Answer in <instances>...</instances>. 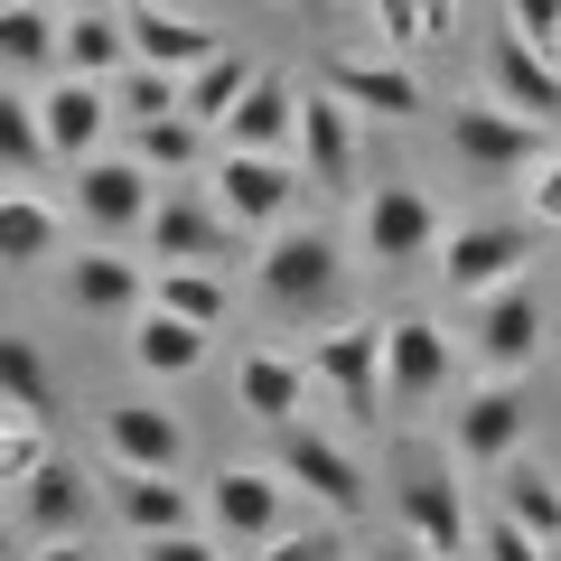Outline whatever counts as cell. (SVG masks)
<instances>
[{"label":"cell","instance_id":"obj_47","mask_svg":"<svg viewBox=\"0 0 561 561\" xmlns=\"http://www.w3.org/2000/svg\"><path fill=\"white\" fill-rule=\"evenodd\" d=\"M76 10H122V0H76Z\"/></svg>","mask_w":561,"mask_h":561},{"label":"cell","instance_id":"obj_31","mask_svg":"<svg viewBox=\"0 0 561 561\" xmlns=\"http://www.w3.org/2000/svg\"><path fill=\"white\" fill-rule=\"evenodd\" d=\"M150 300L197 328H225V272L216 262H150Z\"/></svg>","mask_w":561,"mask_h":561},{"label":"cell","instance_id":"obj_12","mask_svg":"<svg viewBox=\"0 0 561 561\" xmlns=\"http://www.w3.org/2000/svg\"><path fill=\"white\" fill-rule=\"evenodd\" d=\"M290 496H300V486L280 478V468H225V478L206 486V524H216L234 552H253V542H272L280 524H290Z\"/></svg>","mask_w":561,"mask_h":561},{"label":"cell","instance_id":"obj_46","mask_svg":"<svg viewBox=\"0 0 561 561\" xmlns=\"http://www.w3.org/2000/svg\"><path fill=\"white\" fill-rule=\"evenodd\" d=\"M393 561H449V552H431V542H402V552Z\"/></svg>","mask_w":561,"mask_h":561},{"label":"cell","instance_id":"obj_45","mask_svg":"<svg viewBox=\"0 0 561 561\" xmlns=\"http://www.w3.org/2000/svg\"><path fill=\"white\" fill-rule=\"evenodd\" d=\"M38 561H94V552H84V534H47V542H38Z\"/></svg>","mask_w":561,"mask_h":561},{"label":"cell","instance_id":"obj_21","mask_svg":"<svg viewBox=\"0 0 561 561\" xmlns=\"http://www.w3.org/2000/svg\"><path fill=\"white\" fill-rule=\"evenodd\" d=\"M103 505L122 515V534H131V542L197 524V505H187V486H169V468H113V478H103Z\"/></svg>","mask_w":561,"mask_h":561},{"label":"cell","instance_id":"obj_48","mask_svg":"<svg viewBox=\"0 0 561 561\" xmlns=\"http://www.w3.org/2000/svg\"><path fill=\"white\" fill-rule=\"evenodd\" d=\"M552 561H561V542H552Z\"/></svg>","mask_w":561,"mask_h":561},{"label":"cell","instance_id":"obj_15","mask_svg":"<svg viewBox=\"0 0 561 561\" xmlns=\"http://www.w3.org/2000/svg\"><path fill=\"white\" fill-rule=\"evenodd\" d=\"M486 94L496 103H515V113H534V122H561V66H552V47H534L515 20L486 38Z\"/></svg>","mask_w":561,"mask_h":561},{"label":"cell","instance_id":"obj_30","mask_svg":"<svg viewBox=\"0 0 561 561\" xmlns=\"http://www.w3.org/2000/svg\"><path fill=\"white\" fill-rule=\"evenodd\" d=\"M496 496H505V515H515L524 534L561 542V478H552V468H534V459H524V449H515V459L496 468Z\"/></svg>","mask_w":561,"mask_h":561},{"label":"cell","instance_id":"obj_8","mask_svg":"<svg viewBox=\"0 0 561 561\" xmlns=\"http://www.w3.org/2000/svg\"><path fill=\"white\" fill-rule=\"evenodd\" d=\"M272 468L290 486H300L319 515H365V468H356V449L346 440H328V431H309V421H280V449H272Z\"/></svg>","mask_w":561,"mask_h":561},{"label":"cell","instance_id":"obj_23","mask_svg":"<svg viewBox=\"0 0 561 561\" xmlns=\"http://www.w3.org/2000/svg\"><path fill=\"white\" fill-rule=\"evenodd\" d=\"M122 66H131V20H122V10H66L57 20V76L113 84Z\"/></svg>","mask_w":561,"mask_h":561},{"label":"cell","instance_id":"obj_44","mask_svg":"<svg viewBox=\"0 0 561 561\" xmlns=\"http://www.w3.org/2000/svg\"><path fill=\"white\" fill-rule=\"evenodd\" d=\"M421 28H431V38H449V28H459V0H421Z\"/></svg>","mask_w":561,"mask_h":561},{"label":"cell","instance_id":"obj_18","mask_svg":"<svg viewBox=\"0 0 561 561\" xmlns=\"http://www.w3.org/2000/svg\"><path fill=\"white\" fill-rule=\"evenodd\" d=\"M122 20H131V57L169 66V76H187V66H206V57L225 47L216 28H206L197 10H187V0H131Z\"/></svg>","mask_w":561,"mask_h":561},{"label":"cell","instance_id":"obj_28","mask_svg":"<svg viewBox=\"0 0 561 561\" xmlns=\"http://www.w3.org/2000/svg\"><path fill=\"white\" fill-rule=\"evenodd\" d=\"M57 243H66L57 206L28 187H0V272H38V262H57Z\"/></svg>","mask_w":561,"mask_h":561},{"label":"cell","instance_id":"obj_9","mask_svg":"<svg viewBox=\"0 0 561 561\" xmlns=\"http://www.w3.org/2000/svg\"><path fill=\"white\" fill-rule=\"evenodd\" d=\"M524 421H534L524 383L515 375H486V383H468V393L449 402V449H459L468 468H505L524 449Z\"/></svg>","mask_w":561,"mask_h":561},{"label":"cell","instance_id":"obj_22","mask_svg":"<svg viewBox=\"0 0 561 561\" xmlns=\"http://www.w3.org/2000/svg\"><path fill=\"white\" fill-rule=\"evenodd\" d=\"M206 337L216 328H197V319H179V309H160V300H140V319H131V365L150 383H187L206 365Z\"/></svg>","mask_w":561,"mask_h":561},{"label":"cell","instance_id":"obj_36","mask_svg":"<svg viewBox=\"0 0 561 561\" xmlns=\"http://www.w3.org/2000/svg\"><path fill=\"white\" fill-rule=\"evenodd\" d=\"M179 94H187V76H169V66H150V57H131V66H122V113H131V122L179 113Z\"/></svg>","mask_w":561,"mask_h":561},{"label":"cell","instance_id":"obj_29","mask_svg":"<svg viewBox=\"0 0 561 561\" xmlns=\"http://www.w3.org/2000/svg\"><path fill=\"white\" fill-rule=\"evenodd\" d=\"M253 76H262L253 57H234V47H216L206 66H187V94H179V113H197L206 131H225V113H234V103L253 94Z\"/></svg>","mask_w":561,"mask_h":561},{"label":"cell","instance_id":"obj_33","mask_svg":"<svg viewBox=\"0 0 561 561\" xmlns=\"http://www.w3.org/2000/svg\"><path fill=\"white\" fill-rule=\"evenodd\" d=\"M57 66V20L38 0H0V76H38Z\"/></svg>","mask_w":561,"mask_h":561},{"label":"cell","instance_id":"obj_2","mask_svg":"<svg viewBox=\"0 0 561 561\" xmlns=\"http://www.w3.org/2000/svg\"><path fill=\"white\" fill-rule=\"evenodd\" d=\"M449 150H459L478 179H524V169L552 150V122L515 113V103L478 94V103H449Z\"/></svg>","mask_w":561,"mask_h":561},{"label":"cell","instance_id":"obj_11","mask_svg":"<svg viewBox=\"0 0 561 561\" xmlns=\"http://www.w3.org/2000/svg\"><path fill=\"white\" fill-rule=\"evenodd\" d=\"M402 542H431V552H449V561H468L478 552V515H468V486L449 478V468H402Z\"/></svg>","mask_w":561,"mask_h":561},{"label":"cell","instance_id":"obj_24","mask_svg":"<svg viewBox=\"0 0 561 561\" xmlns=\"http://www.w3.org/2000/svg\"><path fill=\"white\" fill-rule=\"evenodd\" d=\"M234 393H243V412H253V421H272V431H280V421H300V402L319 393V383H309V365H300V356L253 346V356L234 365Z\"/></svg>","mask_w":561,"mask_h":561},{"label":"cell","instance_id":"obj_14","mask_svg":"<svg viewBox=\"0 0 561 561\" xmlns=\"http://www.w3.org/2000/svg\"><path fill=\"white\" fill-rule=\"evenodd\" d=\"M290 160H300V179L319 187V197H337V187H356V103L346 94H300V131H290Z\"/></svg>","mask_w":561,"mask_h":561},{"label":"cell","instance_id":"obj_1","mask_svg":"<svg viewBox=\"0 0 561 561\" xmlns=\"http://www.w3.org/2000/svg\"><path fill=\"white\" fill-rule=\"evenodd\" d=\"M253 280H262V300H272L280 319H319V309H337V290H346V253H337V234H319V225H272Z\"/></svg>","mask_w":561,"mask_h":561},{"label":"cell","instance_id":"obj_10","mask_svg":"<svg viewBox=\"0 0 561 561\" xmlns=\"http://www.w3.org/2000/svg\"><path fill=\"white\" fill-rule=\"evenodd\" d=\"M150 197H160V179H150L131 150H94V160H76V216L94 225L103 243L140 234V225H150Z\"/></svg>","mask_w":561,"mask_h":561},{"label":"cell","instance_id":"obj_38","mask_svg":"<svg viewBox=\"0 0 561 561\" xmlns=\"http://www.w3.org/2000/svg\"><path fill=\"white\" fill-rule=\"evenodd\" d=\"M468 561H552V542H542V534H524V524L496 505V515L478 524V552H468Z\"/></svg>","mask_w":561,"mask_h":561},{"label":"cell","instance_id":"obj_6","mask_svg":"<svg viewBox=\"0 0 561 561\" xmlns=\"http://www.w3.org/2000/svg\"><path fill=\"white\" fill-rule=\"evenodd\" d=\"M300 365H309V383H319L337 412L375 421V402H383V328L375 319H337L328 337L300 346Z\"/></svg>","mask_w":561,"mask_h":561},{"label":"cell","instance_id":"obj_37","mask_svg":"<svg viewBox=\"0 0 561 561\" xmlns=\"http://www.w3.org/2000/svg\"><path fill=\"white\" fill-rule=\"evenodd\" d=\"M234 561H346V534H337V515H328V524H300V534L280 524L272 542H253V552H234Z\"/></svg>","mask_w":561,"mask_h":561},{"label":"cell","instance_id":"obj_32","mask_svg":"<svg viewBox=\"0 0 561 561\" xmlns=\"http://www.w3.org/2000/svg\"><path fill=\"white\" fill-rule=\"evenodd\" d=\"M131 160L150 169V179H187V169L206 160V122L197 113H160V122H131Z\"/></svg>","mask_w":561,"mask_h":561},{"label":"cell","instance_id":"obj_17","mask_svg":"<svg viewBox=\"0 0 561 561\" xmlns=\"http://www.w3.org/2000/svg\"><path fill=\"white\" fill-rule=\"evenodd\" d=\"M524 262H534V234L524 225H459V234H440V272H449V290H496V280H515Z\"/></svg>","mask_w":561,"mask_h":561},{"label":"cell","instance_id":"obj_39","mask_svg":"<svg viewBox=\"0 0 561 561\" xmlns=\"http://www.w3.org/2000/svg\"><path fill=\"white\" fill-rule=\"evenodd\" d=\"M131 552L140 561H234V542H225L216 524H206V534H197V524H179V534H150V542H131Z\"/></svg>","mask_w":561,"mask_h":561},{"label":"cell","instance_id":"obj_40","mask_svg":"<svg viewBox=\"0 0 561 561\" xmlns=\"http://www.w3.org/2000/svg\"><path fill=\"white\" fill-rule=\"evenodd\" d=\"M47 459V440H38V421L28 412H10V402H0V486H20L28 468Z\"/></svg>","mask_w":561,"mask_h":561},{"label":"cell","instance_id":"obj_7","mask_svg":"<svg viewBox=\"0 0 561 561\" xmlns=\"http://www.w3.org/2000/svg\"><path fill=\"white\" fill-rule=\"evenodd\" d=\"M449 375H459V346H449L440 319H421V309H402V319H383V402L393 412H421V402H440Z\"/></svg>","mask_w":561,"mask_h":561},{"label":"cell","instance_id":"obj_26","mask_svg":"<svg viewBox=\"0 0 561 561\" xmlns=\"http://www.w3.org/2000/svg\"><path fill=\"white\" fill-rule=\"evenodd\" d=\"M20 505H28L38 534H84V524H94V478H76V468L47 449V459L20 478Z\"/></svg>","mask_w":561,"mask_h":561},{"label":"cell","instance_id":"obj_42","mask_svg":"<svg viewBox=\"0 0 561 561\" xmlns=\"http://www.w3.org/2000/svg\"><path fill=\"white\" fill-rule=\"evenodd\" d=\"M505 20H515L534 47H561V0H505Z\"/></svg>","mask_w":561,"mask_h":561},{"label":"cell","instance_id":"obj_4","mask_svg":"<svg viewBox=\"0 0 561 561\" xmlns=\"http://www.w3.org/2000/svg\"><path fill=\"white\" fill-rule=\"evenodd\" d=\"M150 262H234V234L243 225L216 206V187H187V179H160V197H150Z\"/></svg>","mask_w":561,"mask_h":561},{"label":"cell","instance_id":"obj_5","mask_svg":"<svg viewBox=\"0 0 561 561\" xmlns=\"http://www.w3.org/2000/svg\"><path fill=\"white\" fill-rule=\"evenodd\" d=\"M356 243L375 272H412V262L440 253V206L421 197L412 179H375L365 187V216H356Z\"/></svg>","mask_w":561,"mask_h":561},{"label":"cell","instance_id":"obj_49","mask_svg":"<svg viewBox=\"0 0 561 561\" xmlns=\"http://www.w3.org/2000/svg\"><path fill=\"white\" fill-rule=\"evenodd\" d=\"M131 561H140V552H131Z\"/></svg>","mask_w":561,"mask_h":561},{"label":"cell","instance_id":"obj_25","mask_svg":"<svg viewBox=\"0 0 561 561\" xmlns=\"http://www.w3.org/2000/svg\"><path fill=\"white\" fill-rule=\"evenodd\" d=\"M300 131V84L290 76H253V94L225 113V150H290Z\"/></svg>","mask_w":561,"mask_h":561},{"label":"cell","instance_id":"obj_35","mask_svg":"<svg viewBox=\"0 0 561 561\" xmlns=\"http://www.w3.org/2000/svg\"><path fill=\"white\" fill-rule=\"evenodd\" d=\"M47 131H38V94H10L0 84V169H38Z\"/></svg>","mask_w":561,"mask_h":561},{"label":"cell","instance_id":"obj_16","mask_svg":"<svg viewBox=\"0 0 561 561\" xmlns=\"http://www.w3.org/2000/svg\"><path fill=\"white\" fill-rule=\"evenodd\" d=\"M103 122H113V84H94V76H57L38 94V131H47V160H94L103 150Z\"/></svg>","mask_w":561,"mask_h":561},{"label":"cell","instance_id":"obj_3","mask_svg":"<svg viewBox=\"0 0 561 561\" xmlns=\"http://www.w3.org/2000/svg\"><path fill=\"white\" fill-rule=\"evenodd\" d=\"M206 187H216V206L243 225V234H272V225H290V206H300L309 179H300L290 150H216Z\"/></svg>","mask_w":561,"mask_h":561},{"label":"cell","instance_id":"obj_19","mask_svg":"<svg viewBox=\"0 0 561 561\" xmlns=\"http://www.w3.org/2000/svg\"><path fill=\"white\" fill-rule=\"evenodd\" d=\"M103 449H113V468H169V478H179L187 431L160 402H103Z\"/></svg>","mask_w":561,"mask_h":561},{"label":"cell","instance_id":"obj_20","mask_svg":"<svg viewBox=\"0 0 561 561\" xmlns=\"http://www.w3.org/2000/svg\"><path fill=\"white\" fill-rule=\"evenodd\" d=\"M66 300L84 309V319H131L140 300H150V262L113 253V243H94V253L66 262Z\"/></svg>","mask_w":561,"mask_h":561},{"label":"cell","instance_id":"obj_13","mask_svg":"<svg viewBox=\"0 0 561 561\" xmlns=\"http://www.w3.org/2000/svg\"><path fill=\"white\" fill-rule=\"evenodd\" d=\"M468 346H478L486 375H524V365L542 356V300L534 280H496V290H478V328H468Z\"/></svg>","mask_w":561,"mask_h":561},{"label":"cell","instance_id":"obj_41","mask_svg":"<svg viewBox=\"0 0 561 561\" xmlns=\"http://www.w3.org/2000/svg\"><path fill=\"white\" fill-rule=\"evenodd\" d=\"M365 10H375V28H383V47H393V57L431 47V28H421V0H365Z\"/></svg>","mask_w":561,"mask_h":561},{"label":"cell","instance_id":"obj_27","mask_svg":"<svg viewBox=\"0 0 561 561\" xmlns=\"http://www.w3.org/2000/svg\"><path fill=\"white\" fill-rule=\"evenodd\" d=\"M328 94H346L356 113H383V122L421 113V84H412V66H393V57H328Z\"/></svg>","mask_w":561,"mask_h":561},{"label":"cell","instance_id":"obj_43","mask_svg":"<svg viewBox=\"0 0 561 561\" xmlns=\"http://www.w3.org/2000/svg\"><path fill=\"white\" fill-rule=\"evenodd\" d=\"M524 197H534V225H561V150L534 160V187H524Z\"/></svg>","mask_w":561,"mask_h":561},{"label":"cell","instance_id":"obj_34","mask_svg":"<svg viewBox=\"0 0 561 561\" xmlns=\"http://www.w3.org/2000/svg\"><path fill=\"white\" fill-rule=\"evenodd\" d=\"M0 402L28 421H47V402H57V383H47V356L28 337H0Z\"/></svg>","mask_w":561,"mask_h":561}]
</instances>
